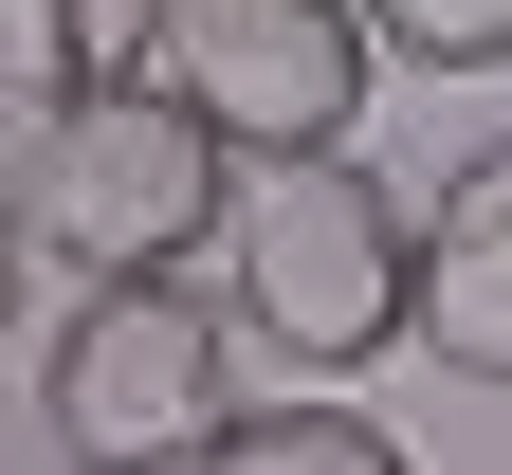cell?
<instances>
[{"label": "cell", "mask_w": 512, "mask_h": 475, "mask_svg": "<svg viewBox=\"0 0 512 475\" xmlns=\"http://www.w3.org/2000/svg\"><path fill=\"white\" fill-rule=\"evenodd\" d=\"M220 256H238V275H220L238 348H275V366H384V348H421V220L384 201L366 147L238 165Z\"/></svg>", "instance_id": "6da1fadb"}, {"label": "cell", "mask_w": 512, "mask_h": 475, "mask_svg": "<svg viewBox=\"0 0 512 475\" xmlns=\"http://www.w3.org/2000/svg\"><path fill=\"white\" fill-rule=\"evenodd\" d=\"M220 293L202 275H110L55 311V348H37V421L74 475H202L220 421H238V366H220Z\"/></svg>", "instance_id": "7a4b0ae2"}, {"label": "cell", "mask_w": 512, "mask_h": 475, "mask_svg": "<svg viewBox=\"0 0 512 475\" xmlns=\"http://www.w3.org/2000/svg\"><path fill=\"white\" fill-rule=\"evenodd\" d=\"M220 128L183 110L165 74L147 92H92V110H55L37 128V165H19V220H37V256H74V275L110 293V275H183L238 201H220Z\"/></svg>", "instance_id": "3957f363"}, {"label": "cell", "mask_w": 512, "mask_h": 475, "mask_svg": "<svg viewBox=\"0 0 512 475\" xmlns=\"http://www.w3.org/2000/svg\"><path fill=\"white\" fill-rule=\"evenodd\" d=\"M366 0H165V92L238 165H311L366 128Z\"/></svg>", "instance_id": "277c9868"}, {"label": "cell", "mask_w": 512, "mask_h": 475, "mask_svg": "<svg viewBox=\"0 0 512 475\" xmlns=\"http://www.w3.org/2000/svg\"><path fill=\"white\" fill-rule=\"evenodd\" d=\"M421 366L512 384V128L458 147L439 201H421Z\"/></svg>", "instance_id": "5b68a950"}, {"label": "cell", "mask_w": 512, "mask_h": 475, "mask_svg": "<svg viewBox=\"0 0 512 475\" xmlns=\"http://www.w3.org/2000/svg\"><path fill=\"white\" fill-rule=\"evenodd\" d=\"M165 74V0H0V92L19 110H92Z\"/></svg>", "instance_id": "8992f818"}, {"label": "cell", "mask_w": 512, "mask_h": 475, "mask_svg": "<svg viewBox=\"0 0 512 475\" xmlns=\"http://www.w3.org/2000/svg\"><path fill=\"white\" fill-rule=\"evenodd\" d=\"M202 475H421V457H403V421H366V402H238Z\"/></svg>", "instance_id": "52a82bcc"}, {"label": "cell", "mask_w": 512, "mask_h": 475, "mask_svg": "<svg viewBox=\"0 0 512 475\" xmlns=\"http://www.w3.org/2000/svg\"><path fill=\"white\" fill-rule=\"evenodd\" d=\"M366 37L403 55V74H494V55H512V0H366Z\"/></svg>", "instance_id": "ba28073f"}, {"label": "cell", "mask_w": 512, "mask_h": 475, "mask_svg": "<svg viewBox=\"0 0 512 475\" xmlns=\"http://www.w3.org/2000/svg\"><path fill=\"white\" fill-rule=\"evenodd\" d=\"M19 293H37V220L0 201V348H19Z\"/></svg>", "instance_id": "9c48e42d"}, {"label": "cell", "mask_w": 512, "mask_h": 475, "mask_svg": "<svg viewBox=\"0 0 512 475\" xmlns=\"http://www.w3.org/2000/svg\"><path fill=\"white\" fill-rule=\"evenodd\" d=\"M55 475H74V457H55Z\"/></svg>", "instance_id": "30bf717a"}]
</instances>
